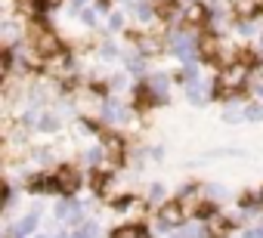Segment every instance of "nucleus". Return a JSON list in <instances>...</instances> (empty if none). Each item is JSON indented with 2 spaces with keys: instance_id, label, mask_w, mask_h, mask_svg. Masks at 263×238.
Segmentation results:
<instances>
[{
  "instance_id": "nucleus-1",
  "label": "nucleus",
  "mask_w": 263,
  "mask_h": 238,
  "mask_svg": "<svg viewBox=\"0 0 263 238\" xmlns=\"http://www.w3.org/2000/svg\"><path fill=\"white\" fill-rule=\"evenodd\" d=\"M53 173H56V183H59V195H65V198H74V192L84 186V176L74 164H59Z\"/></svg>"
},
{
  "instance_id": "nucleus-2",
  "label": "nucleus",
  "mask_w": 263,
  "mask_h": 238,
  "mask_svg": "<svg viewBox=\"0 0 263 238\" xmlns=\"http://www.w3.org/2000/svg\"><path fill=\"white\" fill-rule=\"evenodd\" d=\"M56 220L65 223V226H71V229L84 226V223H87V220H84V204H81L78 198H62V201L56 204Z\"/></svg>"
},
{
  "instance_id": "nucleus-3",
  "label": "nucleus",
  "mask_w": 263,
  "mask_h": 238,
  "mask_svg": "<svg viewBox=\"0 0 263 238\" xmlns=\"http://www.w3.org/2000/svg\"><path fill=\"white\" fill-rule=\"evenodd\" d=\"M25 192H34V195H59V183H56V173H34L25 180Z\"/></svg>"
},
{
  "instance_id": "nucleus-4",
  "label": "nucleus",
  "mask_w": 263,
  "mask_h": 238,
  "mask_svg": "<svg viewBox=\"0 0 263 238\" xmlns=\"http://www.w3.org/2000/svg\"><path fill=\"white\" fill-rule=\"evenodd\" d=\"M37 226H41V210H31V213L19 216V220L13 223V229H16L19 238H34V235H37Z\"/></svg>"
},
{
  "instance_id": "nucleus-5",
  "label": "nucleus",
  "mask_w": 263,
  "mask_h": 238,
  "mask_svg": "<svg viewBox=\"0 0 263 238\" xmlns=\"http://www.w3.org/2000/svg\"><path fill=\"white\" fill-rule=\"evenodd\" d=\"M186 96H189V102H192V105H204V102L214 96V90H208V84H204L201 77H195V81H189V84H186Z\"/></svg>"
},
{
  "instance_id": "nucleus-6",
  "label": "nucleus",
  "mask_w": 263,
  "mask_h": 238,
  "mask_svg": "<svg viewBox=\"0 0 263 238\" xmlns=\"http://www.w3.org/2000/svg\"><path fill=\"white\" fill-rule=\"evenodd\" d=\"M108 238H152V232H149L143 223H124V226L111 229Z\"/></svg>"
},
{
  "instance_id": "nucleus-7",
  "label": "nucleus",
  "mask_w": 263,
  "mask_h": 238,
  "mask_svg": "<svg viewBox=\"0 0 263 238\" xmlns=\"http://www.w3.org/2000/svg\"><path fill=\"white\" fill-rule=\"evenodd\" d=\"M59 127H62V117H59L56 111H41L37 127H34V130H41V133H56Z\"/></svg>"
},
{
  "instance_id": "nucleus-8",
  "label": "nucleus",
  "mask_w": 263,
  "mask_h": 238,
  "mask_svg": "<svg viewBox=\"0 0 263 238\" xmlns=\"http://www.w3.org/2000/svg\"><path fill=\"white\" fill-rule=\"evenodd\" d=\"M96 56H99V59H121V56H124V50H121L111 37H105V41L96 47Z\"/></svg>"
},
{
  "instance_id": "nucleus-9",
  "label": "nucleus",
  "mask_w": 263,
  "mask_h": 238,
  "mask_svg": "<svg viewBox=\"0 0 263 238\" xmlns=\"http://www.w3.org/2000/svg\"><path fill=\"white\" fill-rule=\"evenodd\" d=\"M245 121H263V102H241Z\"/></svg>"
},
{
  "instance_id": "nucleus-10",
  "label": "nucleus",
  "mask_w": 263,
  "mask_h": 238,
  "mask_svg": "<svg viewBox=\"0 0 263 238\" xmlns=\"http://www.w3.org/2000/svg\"><path fill=\"white\" fill-rule=\"evenodd\" d=\"M146 204L149 207H161L164 204V186L161 183H152V189L146 192Z\"/></svg>"
},
{
  "instance_id": "nucleus-11",
  "label": "nucleus",
  "mask_w": 263,
  "mask_h": 238,
  "mask_svg": "<svg viewBox=\"0 0 263 238\" xmlns=\"http://www.w3.org/2000/svg\"><path fill=\"white\" fill-rule=\"evenodd\" d=\"M74 16H78L87 28H96V25H99V10H96V7H84V10L74 13Z\"/></svg>"
},
{
  "instance_id": "nucleus-12",
  "label": "nucleus",
  "mask_w": 263,
  "mask_h": 238,
  "mask_svg": "<svg viewBox=\"0 0 263 238\" xmlns=\"http://www.w3.org/2000/svg\"><path fill=\"white\" fill-rule=\"evenodd\" d=\"M108 31H124V16L121 13H111L108 16Z\"/></svg>"
},
{
  "instance_id": "nucleus-13",
  "label": "nucleus",
  "mask_w": 263,
  "mask_h": 238,
  "mask_svg": "<svg viewBox=\"0 0 263 238\" xmlns=\"http://www.w3.org/2000/svg\"><path fill=\"white\" fill-rule=\"evenodd\" d=\"M149 155H152L155 161H161V158H164V149H161V146H152V149H149Z\"/></svg>"
},
{
  "instance_id": "nucleus-14",
  "label": "nucleus",
  "mask_w": 263,
  "mask_h": 238,
  "mask_svg": "<svg viewBox=\"0 0 263 238\" xmlns=\"http://www.w3.org/2000/svg\"><path fill=\"white\" fill-rule=\"evenodd\" d=\"M155 7H167V4H177V0H152Z\"/></svg>"
},
{
  "instance_id": "nucleus-15",
  "label": "nucleus",
  "mask_w": 263,
  "mask_h": 238,
  "mask_svg": "<svg viewBox=\"0 0 263 238\" xmlns=\"http://www.w3.org/2000/svg\"><path fill=\"white\" fill-rule=\"evenodd\" d=\"M34 238H56V235H47V232H37Z\"/></svg>"
},
{
  "instance_id": "nucleus-16",
  "label": "nucleus",
  "mask_w": 263,
  "mask_h": 238,
  "mask_svg": "<svg viewBox=\"0 0 263 238\" xmlns=\"http://www.w3.org/2000/svg\"><path fill=\"white\" fill-rule=\"evenodd\" d=\"M47 4H50V10H53V7H59V4H62V0H47Z\"/></svg>"
},
{
  "instance_id": "nucleus-17",
  "label": "nucleus",
  "mask_w": 263,
  "mask_h": 238,
  "mask_svg": "<svg viewBox=\"0 0 263 238\" xmlns=\"http://www.w3.org/2000/svg\"><path fill=\"white\" fill-rule=\"evenodd\" d=\"M214 4H232V0H214Z\"/></svg>"
}]
</instances>
